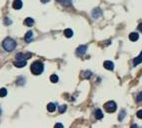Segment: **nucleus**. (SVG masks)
Instances as JSON below:
<instances>
[{"mask_svg":"<svg viewBox=\"0 0 142 128\" xmlns=\"http://www.w3.org/2000/svg\"><path fill=\"white\" fill-rule=\"evenodd\" d=\"M30 70L34 75H39V74H41L43 72V70H44V65H43V63L40 61H35L31 64Z\"/></svg>","mask_w":142,"mask_h":128,"instance_id":"obj_1","label":"nucleus"},{"mask_svg":"<svg viewBox=\"0 0 142 128\" xmlns=\"http://www.w3.org/2000/svg\"><path fill=\"white\" fill-rule=\"evenodd\" d=\"M16 45H17L16 41L14 39H12V38H10V37L5 38L4 41H3V47H4V49L6 51H9V52L14 50L16 48Z\"/></svg>","mask_w":142,"mask_h":128,"instance_id":"obj_2","label":"nucleus"},{"mask_svg":"<svg viewBox=\"0 0 142 128\" xmlns=\"http://www.w3.org/2000/svg\"><path fill=\"white\" fill-rule=\"evenodd\" d=\"M104 109H105L107 112H109V113H112V112L116 111L117 105H116V103H115L114 101H108V102H106V103L104 104Z\"/></svg>","mask_w":142,"mask_h":128,"instance_id":"obj_3","label":"nucleus"},{"mask_svg":"<svg viewBox=\"0 0 142 128\" xmlns=\"http://www.w3.org/2000/svg\"><path fill=\"white\" fill-rule=\"evenodd\" d=\"M87 50V46L86 45H80L77 49H76V55L77 56H82L86 53Z\"/></svg>","mask_w":142,"mask_h":128,"instance_id":"obj_4","label":"nucleus"},{"mask_svg":"<svg viewBox=\"0 0 142 128\" xmlns=\"http://www.w3.org/2000/svg\"><path fill=\"white\" fill-rule=\"evenodd\" d=\"M32 56L31 53H18L16 55V59L17 60H26V59H29L30 57Z\"/></svg>","mask_w":142,"mask_h":128,"instance_id":"obj_5","label":"nucleus"},{"mask_svg":"<svg viewBox=\"0 0 142 128\" xmlns=\"http://www.w3.org/2000/svg\"><path fill=\"white\" fill-rule=\"evenodd\" d=\"M22 1L21 0H14L13 1V4H12V7L14 8V9H16V10H19V9H21L22 8Z\"/></svg>","mask_w":142,"mask_h":128,"instance_id":"obj_6","label":"nucleus"},{"mask_svg":"<svg viewBox=\"0 0 142 128\" xmlns=\"http://www.w3.org/2000/svg\"><path fill=\"white\" fill-rule=\"evenodd\" d=\"M13 64H14L15 67L22 68V67H25L26 66V61L25 60H19V61H15Z\"/></svg>","mask_w":142,"mask_h":128,"instance_id":"obj_7","label":"nucleus"},{"mask_svg":"<svg viewBox=\"0 0 142 128\" xmlns=\"http://www.w3.org/2000/svg\"><path fill=\"white\" fill-rule=\"evenodd\" d=\"M103 65H104V68H106L108 70H113L114 69V64L111 61H105L103 63Z\"/></svg>","mask_w":142,"mask_h":128,"instance_id":"obj_8","label":"nucleus"},{"mask_svg":"<svg viewBox=\"0 0 142 128\" xmlns=\"http://www.w3.org/2000/svg\"><path fill=\"white\" fill-rule=\"evenodd\" d=\"M141 62H142V51H141V53H140V54L136 58L133 59V65L134 66H137L138 64H140Z\"/></svg>","mask_w":142,"mask_h":128,"instance_id":"obj_9","label":"nucleus"},{"mask_svg":"<svg viewBox=\"0 0 142 128\" xmlns=\"http://www.w3.org/2000/svg\"><path fill=\"white\" fill-rule=\"evenodd\" d=\"M101 10L99 9V8H96V9H94L93 11H92V16L96 19V18H98V17H100L101 16Z\"/></svg>","mask_w":142,"mask_h":128,"instance_id":"obj_10","label":"nucleus"},{"mask_svg":"<svg viewBox=\"0 0 142 128\" xmlns=\"http://www.w3.org/2000/svg\"><path fill=\"white\" fill-rule=\"evenodd\" d=\"M138 38H139V34L136 33V32H132V33H130V35H129V39L131 41H137Z\"/></svg>","mask_w":142,"mask_h":128,"instance_id":"obj_11","label":"nucleus"},{"mask_svg":"<svg viewBox=\"0 0 142 128\" xmlns=\"http://www.w3.org/2000/svg\"><path fill=\"white\" fill-rule=\"evenodd\" d=\"M94 115L96 117V119H102L103 118V113L100 109H96L95 112H94Z\"/></svg>","mask_w":142,"mask_h":128,"instance_id":"obj_12","label":"nucleus"},{"mask_svg":"<svg viewBox=\"0 0 142 128\" xmlns=\"http://www.w3.org/2000/svg\"><path fill=\"white\" fill-rule=\"evenodd\" d=\"M24 23H25V25H26V26H29V27H31L32 25L34 24V20L32 19L31 17H27V18L25 19V21H24Z\"/></svg>","mask_w":142,"mask_h":128,"instance_id":"obj_13","label":"nucleus"},{"mask_svg":"<svg viewBox=\"0 0 142 128\" xmlns=\"http://www.w3.org/2000/svg\"><path fill=\"white\" fill-rule=\"evenodd\" d=\"M55 109H56V105L54 104V103H49L47 105V110L49 112H54V111H55Z\"/></svg>","mask_w":142,"mask_h":128,"instance_id":"obj_14","label":"nucleus"},{"mask_svg":"<svg viewBox=\"0 0 142 128\" xmlns=\"http://www.w3.org/2000/svg\"><path fill=\"white\" fill-rule=\"evenodd\" d=\"M64 35L66 36L67 38H70L73 36V31L71 29H65L64 30Z\"/></svg>","mask_w":142,"mask_h":128,"instance_id":"obj_15","label":"nucleus"},{"mask_svg":"<svg viewBox=\"0 0 142 128\" xmlns=\"http://www.w3.org/2000/svg\"><path fill=\"white\" fill-rule=\"evenodd\" d=\"M32 36H33V32H32V31H28L27 33H26V35H25L26 42H30L31 39H32Z\"/></svg>","mask_w":142,"mask_h":128,"instance_id":"obj_16","label":"nucleus"},{"mask_svg":"<svg viewBox=\"0 0 142 128\" xmlns=\"http://www.w3.org/2000/svg\"><path fill=\"white\" fill-rule=\"evenodd\" d=\"M50 81H51L52 83L58 82V76L56 75V74H52V75L50 76Z\"/></svg>","mask_w":142,"mask_h":128,"instance_id":"obj_17","label":"nucleus"},{"mask_svg":"<svg viewBox=\"0 0 142 128\" xmlns=\"http://www.w3.org/2000/svg\"><path fill=\"white\" fill-rule=\"evenodd\" d=\"M6 95H7L6 88H1V89H0V97H5Z\"/></svg>","mask_w":142,"mask_h":128,"instance_id":"obj_18","label":"nucleus"},{"mask_svg":"<svg viewBox=\"0 0 142 128\" xmlns=\"http://www.w3.org/2000/svg\"><path fill=\"white\" fill-rule=\"evenodd\" d=\"M126 116V112L124 111V110H121V112H120V114H119V117H118V119L121 121V120H123V118Z\"/></svg>","mask_w":142,"mask_h":128,"instance_id":"obj_19","label":"nucleus"},{"mask_svg":"<svg viewBox=\"0 0 142 128\" xmlns=\"http://www.w3.org/2000/svg\"><path fill=\"white\" fill-rule=\"evenodd\" d=\"M64 6H70L71 5V0H60Z\"/></svg>","mask_w":142,"mask_h":128,"instance_id":"obj_20","label":"nucleus"},{"mask_svg":"<svg viewBox=\"0 0 142 128\" xmlns=\"http://www.w3.org/2000/svg\"><path fill=\"white\" fill-rule=\"evenodd\" d=\"M66 108H67L66 105H61V106H59V113H64L65 111H66Z\"/></svg>","mask_w":142,"mask_h":128,"instance_id":"obj_21","label":"nucleus"},{"mask_svg":"<svg viewBox=\"0 0 142 128\" xmlns=\"http://www.w3.org/2000/svg\"><path fill=\"white\" fill-rule=\"evenodd\" d=\"M83 73H84V75H83L84 78H89V77L91 76V74H92L90 71H85V72H83Z\"/></svg>","mask_w":142,"mask_h":128,"instance_id":"obj_22","label":"nucleus"},{"mask_svg":"<svg viewBox=\"0 0 142 128\" xmlns=\"http://www.w3.org/2000/svg\"><path fill=\"white\" fill-rule=\"evenodd\" d=\"M137 101H138V102H141V101H142V92H140V93L138 94V96H137Z\"/></svg>","mask_w":142,"mask_h":128,"instance_id":"obj_23","label":"nucleus"},{"mask_svg":"<svg viewBox=\"0 0 142 128\" xmlns=\"http://www.w3.org/2000/svg\"><path fill=\"white\" fill-rule=\"evenodd\" d=\"M137 117L140 119H142V110H138L137 111Z\"/></svg>","mask_w":142,"mask_h":128,"instance_id":"obj_24","label":"nucleus"},{"mask_svg":"<svg viewBox=\"0 0 142 128\" xmlns=\"http://www.w3.org/2000/svg\"><path fill=\"white\" fill-rule=\"evenodd\" d=\"M18 81H25V80H24V78H19ZM23 83H24V82H17V84H19V85H22Z\"/></svg>","mask_w":142,"mask_h":128,"instance_id":"obj_25","label":"nucleus"},{"mask_svg":"<svg viewBox=\"0 0 142 128\" xmlns=\"http://www.w3.org/2000/svg\"><path fill=\"white\" fill-rule=\"evenodd\" d=\"M55 127H63V125L60 123H57V124H55Z\"/></svg>","mask_w":142,"mask_h":128,"instance_id":"obj_26","label":"nucleus"},{"mask_svg":"<svg viewBox=\"0 0 142 128\" xmlns=\"http://www.w3.org/2000/svg\"><path fill=\"white\" fill-rule=\"evenodd\" d=\"M138 29L140 30V32H142V23H141V24H139V26H138Z\"/></svg>","mask_w":142,"mask_h":128,"instance_id":"obj_27","label":"nucleus"},{"mask_svg":"<svg viewBox=\"0 0 142 128\" xmlns=\"http://www.w3.org/2000/svg\"><path fill=\"white\" fill-rule=\"evenodd\" d=\"M50 0H41V2L42 3H47V2H49Z\"/></svg>","mask_w":142,"mask_h":128,"instance_id":"obj_28","label":"nucleus"},{"mask_svg":"<svg viewBox=\"0 0 142 128\" xmlns=\"http://www.w3.org/2000/svg\"><path fill=\"white\" fill-rule=\"evenodd\" d=\"M0 114H1V108H0Z\"/></svg>","mask_w":142,"mask_h":128,"instance_id":"obj_29","label":"nucleus"}]
</instances>
